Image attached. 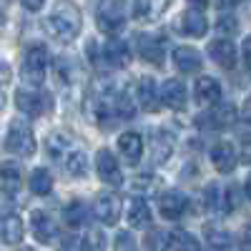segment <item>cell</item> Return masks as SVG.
<instances>
[{
	"mask_svg": "<svg viewBox=\"0 0 251 251\" xmlns=\"http://www.w3.org/2000/svg\"><path fill=\"white\" fill-rule=\"evenodd\" d=\"M46 68H48V50L46 46H30L25 50L23 58V78L30 86H40L46 78Z\"/></svg>",
	"mask_w": 251,
	"mask_h": 251,
	"instance_id": "5b68a950",
	"label": "cell"
},
{
	"mask_svg": "<svg viewBox=\"0 0 251 251\" xmlns=\"http://www.w3.org/2000/svg\"><path fill=\"white\" fill-rule=\"evenodd\" d=\"M138 53L149 63H153V66H161L163 63V43H161V38L151 35V33L138 35Z\"/></svg>",
	"mask_w": 251,
	"mask_h": 251,
	"instance_id": "44dd1931",
	"label": "cell"
},
{
	"mask_svg": "<svg viewBox=\"0 0 251 251\" xmlns=\"http://www.w3.org/2000/svg\"><path fill=\"white\" fill-rule=\"evenodd\" d=\"M241 0H216V5L224 10V8H234V5H239Z\"/></svg>",
	"mask_w": 251,
	"mask_h": 251,
	"instance_id": "bcb514c9",
	"label": "cell"
},
{
	"mask_svg": "<svg viewBox=\"0 0 251 251\" xmlns=\"http://www.w3.org/2000/svg\"><path fill=\"white\" fill-rule=\"evenodd\" d=\"M20 251H35V249H30V246H23V249H20Z\"/></svg>",
	"mask_w": 251,
	"mask_h": 251,
	"instance_id": "f907efd6",
	"label": "cell"
},
{
	"mask_svg": "<svg viewBox=\"0 0 251 251\" xmlns=\"http://www.w3.org/2000/svg\"><path fill=\"white\" fill-rule=\"evenodd\" d=\"M23 234H25V226H23V219L15 216V214H8L0 219V241L5 244H20L23 241Z\"/></svg>",
	"mask_w": 251,
	"mask_h": 251,
	"instance_id": "ffe728a7",
	"label": "cell"
},
{
	"mask_svg": "<svg viewBox=\"0 0 251 251\" xmlns=\"http://www.w3.org/2000/svg\"><path fill=\"white\" fill-rule=\"evenodd\" d=\"M73 73H75V66H73V60L71 58H58L55 60V78L58 83H68L73 80Z\"/></svg>",
	"mask_w": 251,
	"mask_h": 251,
	"instance_id": "d590c367",
	"label": "cell"
},
{
	"mask_svg": "<svg viewBox=\"0 0 251 251\" xmlns=\"http://www.w3.org/2000/svg\"><path fill=\"white\" fill-rule=\"evenodd\" d=\"M244 63H246L249 71H251V35L246 38V43H244Z\"/></svg>",
	"mask_w": 251,
	"mask_h": 251,
	"instance_id": "7bdbcfd3",
	"label": "cell"
},
{
	"mask_svg": "<svg viewBox=\"0 0 251 251\" xmlns=\"http://www.w3.org/2000/svg\"><path fill=\"white\" fill-rule=\"evenodd\" d=\"M241 203V188L239 186H228L221 194V208L224 211H234V208Z\"/></svg>",
	"mask_w": 251,
	"mask_h": 251,
	"instance_id": "8d00e7d4",
	"label": "cell"
},
{
	"mask_svg": "<svg viewBox=\"0 0 251 251\" xmlns=\"http://www.w3.org/2000/svg\"><path fill=\"white\" fill-rule=\"evenodd\" d=\"M128 224L133 226V228H146V226H151V208H149V203H146L143 199H133L131 203H128Z\"/></svg>",
	"mask_w": 251,
	"mask_h": 251,
	"instance_id": "d4e9b609",
	"label": "cell"
},
{
	"mask_svg": "<svg viewBox=\"0 0 251 251\" xmlns=\"http://www.w3.org/2000/svg\"><path fill=\"white\" fill-rule=\"evenodd\" d=\"M88 219V211H86V203L80 201H73L71 206H66V224L68 226H83Z\"/></svg>",
	"mask_w": 251,
	"mask_h": 251,
	"instance_id": "836d02e7",
	"label": "cell"
},
{
	"mask_svg": "<svg viewBox=\"0 0 251 251\" xmlns=\"http://www.w3.org/2000/svg\"><path fill=\"white\" fill-rule=\"evenodd\" d=\"M136 96H138V103H141V108L143 111H149V113H156L161 108V91L156 86V80L153 78H141L138 80V86H136Z\"/></svg>",
	"mask_w": 251,
	"mask_h": 251,
	"instance_id": "9c48e42d",
	"label": "cell"
},
{
	"mask_svg": "<svg viewBox=\"0 0 251 251\" xmlns=\"http://www.w3.org/2000/svg\"><path fill=\"white\" fill-rule=\"evenodd\" d=\"M20 3H23L28 10H33V13H35V10H40V8H43V3H46V0H20Z\"/></svg>",
	"mask_w": 251,
	"mask_h": 251,
	"instance_id": "b9f144b4",
	"label": "cell"
},
{
	"mask_svg": "<svg viewBox=\"0 0 251 251\" xmlns=\"http://www.w3.org/2000/svg\"><path fill=\"white\" fill-rule=\"evenodd\" d=\"M80 249L83 251H106V236L100 228H88L80 239Z\"/></svg>",
	"mask_w": 251,
	"mask_h": 251,
	"instance_id": "d6a6232c",
	"label": "cell"
},
{
	"mask_svg": "<svg viewBox=\"0 0 251 251\" xmlns=\"http://www.w3.org/2000/svg\"><path fill=\"white\" fill-rule=\"evenodd\" d=\"M216 28H219L221 35H234V33L239 30V23H236V18H231V15H221L219 23H216Z\"/></svg>",
	"mask_w": 251,
	"mask_h": 251,
	"instance_id": "f35d334b",
	"label": "cell"
},
{
	"mask_svg": "<svg viewBox=\"0 0 251 251\" xmlns=\"http://www.w3.org/2000/svg\"><path fill=\"white\" fill-rule=\"evenodd\" d=\"M178 25L186 35H191V38H203L206 30H208V20L206 15L199 10V8H191V10H186L181 18H178Z\"/></svg>",
	"mask_w": 251,
	"mask_h": 251,
	"instance_id": "2e32d148",
	"label": "cell"
},
{
	"mask_svg": "<svg viewBox=\"0 0 251 251\" xmlns=\"http://www.w3.org/2000/svg\"><path fill=\"white\" fill-rule=\"evenodd\" d=\"M15 106L28 116H43V113H50L53 98L50 93L38 91V88H20L15 93Z\"/></svg>",
	"mask_w": 251,
	"mask_h": 251,
	"instance_id": "3957f363",
	"label": "cell"
},
{
	"mask_svg": "<svg viewBox=\"0 0 251 251\" xmlns=\"http://www.w3.org/2000/svg\"><path fill=\"white\" fill-rule=\"evenodd\" d=\"M194 98L201 108H214L221 100V83L211 75H201L194 86Z\"/></svg>",
	"mask_w": 251,
	"mask_h": 251,
	"instance_id": "ba28073f",
	"label": "cell"
},
{
	"mask_svg": "<svg viewBox=\"0 0 251 251\" xmlns=\"http://www.w3.org/2000/svg\"><path fill=\"white\" fill-rule=\"evenodd\" d=\"M241 158L246 163H251V136H244L241 138Z\"/></svg>",
	"mask_w": 251,
	"mask_h": 251,
	"instance_id": "60d3db41",
	"label": "cell"
},
{
	"mask_svg": "<svg viewBox=\"0 0 251 251\" xmlns=\"http://www.w3.org/2000/svg\"><path fill=\"white\" fill-rule=\"evenodd\" d=\"M161 103L166 108H171V111L186 108V88H183V83L176 80V78L166 80L161 86Z\"/></svg>",
	"mask_w": 251,
	"mask_h": 251,
	"instance_id": "5bb4252c",
	"label": "cell"
},
{
	"mask_svg": "<svg viewBox=\"0 0 251 251\" xmlns=\"http://www.w3.org/2000/svg\"><path fill=\"white\" fill-rule=\"evenodd\" d=\"M244 194L251 199V174H249V178H246V186H244Z\"/></svg>",
	"mask_w": 251,
	"mask_h": 251,
	"instance_id": "c3c4849f",
	"label": "cell"
},
{
	"mask_svg": "<svg viewBox=\"0 0 251 251\" xmlns=\"http://www.w3.org/2000/svg\"><path fill=\"white\" fill-rule=\"evenodd\" d=\"M46 149H48V153L55 158V161H66L78 146H75V141L71 138V136H66V133H50L48 136V141H46Z\"/></svg>",
	"mask_w": 251,
	"mask_h": 251,
	"instance_id": "d6986e66",
	"label": "cell"
},
{
	"mask_svg": "<svg viewBox=\"0 0 251 251\" xmlns=\"http://www.w3.org/2000/svg\"><path fill=\"white\" fill-rule=\"evenodd\" d=\"M174 66L181 71V73H196L201 71L203 60H201V53L191 46H178L174 50Z\"/></svg>",
	"mask_w": 251,
	"mask_h": 251,
	"instance_id": "e0dca14e",
	"label": "cell"
},
{
	"mask_svg": "<svg viewBox=\"0 0 251 251\" xmlns=\"http://www.w3.org/2000/svg\"><path fill=\"white\" fill-rule=\"evenodd\" d=\"M10 80V68L5 60H0V83H8Z\"/></svg>",
	"mask_w": 251,
	"mask_h": 251,
	"instance_id": "ee69618b",
	"label": "cell"
},
{
	"mask_svg": "<svg viewBox=\"0 0 251 251\" xmlns=\"http://www.w3.org/2000/svg\"><path fill=\"white\" fill-rule=\"evenodd\" d=\"M80 25H83V15H80L78 5L71 3V0H60L53 8V13L46 18V30L55 40H60V43L75 40L80 33Z\"/></svg>",
	"mask_w": 251,
	"mask_h": 251,
	"instance_id": "6da1fadb",
	"label": "cell"
},
{
	"mask_svg": "<svg viewBox=\"0 0 251 251\" xmlns=\"http://www.w3.org/2000/svg\"><path fill=\"white\" fill-rule=\"evenodd\" d=\"M93 214L100 224L116 226L121 219V196L116 191H100L93 201Z\"/></svg>",
	"mask_w": 251,
	"mask_h": 251,
	"instance_id": "8992f818",
	"label": "cell"
},
{
	"mask_svg": "<svg viewBox=\"0 0 251 251\" xmlns=\"http://www.w3.org/2000/svg\"><path fill=\"white\" fill-rule=\"evenodd\" d=\"M236 161H239V156L231 143H216L211 149V163L216 166L219 174H231L236 169Z\"/></svg>",
	"mask_w": 251,
	"mask_h": 251,
	"instance_id": "9a60e30c",
	"label": "cell"
},
{
	"mask_svg": "<svg viewBox=\"0 0 251 251\" xmlns=\"http://www.w3.org/2000/svg\"><path fill=\"white\" fill-rule=\"evenodd\" d=\"M63 169H66L71 176H75V178L86 176V174H88V156L83 153L80 149H75L66 161H63Z\"/></svg>",
	"mask_w": 251,
	"mask_h": 251,
	"instance_id": "83f0119b",
	"label": "cell"
},
{
	"mask_svg": "<svg viewBox=\"0 0 251 251\" xmlns=\"http://www.w3.org/2000/svg\"><path fill=\"white\" fill-rule=\"evenodd\" d=\"M203 121L211 123V128H228V126H234V121H236V108L231 103H226V106H219L214 113H208Z\"/></svg>",
	"mask_w": 251,
	"mask_h": 251,
	"instance_id": "484cf974",
	"label": "cell"
},
{
	"mask_svg": "<svg viewBox=\"0 0 251 251\" xmlns=\"http://www.w3.org/2000/svg\"><path fill=\"white\" fill-rule=\"evenodd\" d=\"M188 3H191L194 8H199V10H201V8H203V5L208 3V0H188Z\"/></svg>",
	"mask_w": 251,
	"mask_h": 251,
	"instance_id": "7dc6e473",
	"label": "cell"
},
{
	"mask_svg": "<svg viewBox=\"0 0 251 251\" xmlns=\"http://www.w3.org/2000/svg\"><path fill=\"white\" fill-rule=\"evenodd\" d=\"M241 118L246 121V123H251V98L244 103V111H241Z\"/></svg>",
	"mask_w": 251,
	"mask_h": 251,
	"instance_id": "f6af8a7d",
	"label": "cell"
},
{
	"mask_svg": "<svg viewBox=\"0 0 251 251\" xmlns=\"http://www.w3.org/2000/svg\"><path fill=\"white\" fill-rule=\"evenodd\" d=\"M96 171H98V178L106 186H121L123 183V171H121L116 156L108 149H98V153H96Z\"/></svg>",
	"mask_w": 251,
	"mask_h": 251,
	"instance_id": "52a82bcc",
	"label": "cell"
},
{
	"mask_svg": "<svg viewBox=\"0 0 251 251\" xmlns=\"http://www.w3.org/2000/svg\"><path fill=\"white\" fill-rule=\"evenodd\" d=\"M171 246L176 251H201V244L194 234L183 231V228H176V231L171 234Z\"/></svg>",
	"mask_w": 251,
	"mask_h": 251,
	"instance_id": "1f68e13d",
	"label": "cell"
},
{
	"mask_svg": "<svg viewBox=\"0 0 251 251\" xmlns=\"http://www.w3.org/2000/svg\"><path fill=\"white\" fill-rule=\"evenodd\" d=\"M30 228H33V236L40 244H50L58 236V224L46 211H33L30 214Z\"/></svg>",
	"mask_w": 251,
	"mask_h": 251,
	"instance_id": "8fae6325",
	"label": "cell"
},
{
	"mask_svg": "<svg viewBox=\"0 0 251 251\" xmlns=\"http://www.w3.org/2000/svg\"><path fill=\"white\" fill-rule=\"evenodd\" d=\"M203 236H206V244L208 246H214L219 251L231 246V236H228V231H226V228H221V226H206L203 228Z\"/></svg>",
	"mask_w": 251,
	"mask_h": 251,
	"instance_id": "f546056e",
	"label": "cell"
},
{
	"mask_svg": "<svg viewBox=\"0 0 251 251\" xmlns=\"http://www.w3.org/2000/svg\"><path fill=\"white\" fill-rule=\"evenodd\" d=\"M208 58H211L216 66L231 71V68L236 66V48H234V43H231L228 38H226V40L219 38V40H214V43L208 46Z\"/></svg>",
	"mask_w": 251,
	"mask_h": 251,
	"instance_id": "4fadbf2b",
	"label": "cell"
},
{
	"mask_svg": "<svg viewBox=\"0 0 251 251\" xmlns=\"http://www.w3.org/2000/svg\"><path fill=\"white\" fill-rule=\"evenodd\" d=\"M20 181H23V169H20V163H15V161L0 163V186H3V191L15 194L20 188Z\"/></svg>",
	"mask_w": 251,
	"mask_h": 251,
	"instance_id": "603a6c76",
	"label": "cell"
},
{
	"mask_svg": "<svg viewBox=\"0 0 251 251\" xmlns=\"http://www.w3.org/2000/svg\"><path fill=\"white\" fill-rule=\"evenodd\" d=\"M96 23L103 33L116 35L126 25V3L123 0H103L96 10Z\"/></svg>",
	"mask_w": 251,
	"mask_h": 251,
	"instance_id": "7a4b0ae2",
	"label": "cell"
},
{
	"mask_svg": "<svg viewBox=\"0 0 251 251\" xmlns=\"http://www.w3.org/2000/svg\"><path fill=\"white\" fill-rule=\"evenodd\" d=\"M169 5L171 0H133V15L138 20H156Z\"/></svg>",
	"mask_w": 251,
	"mask_h": 251,
	"instance_id": "cb8c5ba5",
	"label": "cell"
},
{
	"mask_svg": "<svg viewBox=\"0 0 251 251\" xmlns=\"http://www.w3.org/2000/svg\"><path fill=\"white\" fill-rule=\"evenodd\" d=\"M116 251H136V239H133L131 234L121 231V234L116 236Z\"/></svg>",
	"mask_w": 251,
	"mask_h": 251,
	"instance_id": "ab89813d",
	"label": "cell"
},
{
	"mask_svg": "<svg viewBox=\"0 0 251 251\" xmlns=\"http://www.w3.org/2000/svg\"><path fill=\"white\" fill-rule=\"evenodd\" d=\"M219 194H221L219 183H208V186H206V194H203V203H206V208H208V211H216V208L221 206V203H219Z\"/></svg>",
	"mask_w": 251,
	"mask_h": 251,
	"instance_id": "74e56055",
	"label": "cell"
},
{
	"mask_svg": "<svg viewBox=\"0 0 251 251\" xmlns=\"http://www.w3.org/2000/svg\"><path fill=\"white\" fill-rule=\"evenodd\" d=\"M118 151L123 156V161L128 166H136L143 156V138L136 131H126L118 136Z\"/></svg>",
	"mask_w": 251,
	"mask_h": 251,
	"instance_id": "30bf717a",
	"label": "cell"
},
{
	"mask_svg": "<svg viewBox=\"0 0 251 251\" xmlns=\"http://www.w3.org/2000/svg\"><path fill=\"white\" fill-rule=\"evenodd\" d=\"M103 60H106L111 68H126L131 63V50L123 40H108V43L103 46Z\"/></svg>",
	"mask_w": 251,
	"mask_h": 251,
	"instance_id": "ac0fdd59",
	"label": "cell"
},
{
	"mask_svg": "<svg viewBox=\"0 0 251 251\" xmlns=\"http://www.w3.org/2000/svg\"><path fill=\"white\" fill-rule=\"evenodd\" d=\"M133 191H138V194H146V196H153V194H158L161 191V178L158 176H153V174H141V176H136L133 178Z\"/></svg>",
	"mask_w": 251,
	"mask_h": 251,
	"instance_id": "4dcf8cb0",
	"label": "cell"
},
{
	"mask_svg": "<svg viewBox=\"0 0 251 251\" xmlns=\"http://www.w3.org/2000/svg\"><path fill=\"white\" fill-rule=\"evenodd\" d=\"M186 206H188V199L181 194V191H166L161 194L158 199V208H161V216L169 219V221H176L186 214Z\"/></svg>",
	"mask_w": 251,
	"mask_h": 251,
	"instance_id": "7c38bea8",
	"label": "cell"
},
{
	"mask_svg": "<svg viewBox=\"0 0 251 251\" xmlns=\"http://www.w3.org/2000/svg\"><path fill=\"white\" fill-rule=\"evenodd\" d=\"M5 149L15 156H33L35 153V136L33 131L28 128L25 123L20 121H13L10 128H8V136H5Z\"/></svg>",
	"mask_w": 251,
	"mask_h": 251,
	"instance_id": "277c9868",
	"label": "cell"
},
{
	"mask_svg": "<svg viewBox=\"0 0 251 251\" xmlns=\"http://www.w3.org/2000/svg\"><path fill=\"white\" fill-rule=\"evenodd\" d=\"M169 246H171V236H166L158 228H153V231L146 236V249L149 251H169Z\"/></svg>",
	"mask_w": 251,
	"mask_h": 251,
	"instance_id": "e575fe53",
	"label": "cell"
},
{
	"mask_svg": "<svg viewBox=\"0 0 251 251\" xmlns=\"http://www.w3.org/2000/svg\"><path fill=\"white\" fill-rule=\"evenodd\" d=\"M5 108V93H3V88H0V111Z\"/></svg>",
	"mask_w": 251,
	"mask_h": 251,
	"instance_id": "681fc988",
	"label": "cell"
},
{
	"mask_svg": "<svg viewBox=\"0 0 251 251\" xmlns=\"http://www.w3.org/2000/svg\"><path fill=\"white\" fill-rule=\"evenodd\" d=\"M111 108H113V113H116L118 118H133V113H136L131 96L123 93V91H118V93L111 96Z\"/></svg>",
	"mask_w": 251,
	"mask_h": 251,
	"instance_id": "f1b7e54d",
	"label": "cell"
},
{
	"mask_svg": "<svg viewBox=\"0 0 251 251\" xmlns=\"http://www.w3.org/2000/svg\"><path fill=\"white\" fill-rule=\"evenodd\" d=\"M28 186H30V191L38 194V196L50 194V188H53V176H50V171L35 169V171L30 174V178H28Z\"/></svg>",
	"mask_w": 251,
	"mask_h": 251,
	"instance_id": "4316f807",
	"label": "cell"
},
{
	"mask_svg": "<svg viewBox=\"0 0 251 251\" xmlns=\"http://www.w3.org/2000/svg\"><path fill=\"white\" fill-rule=\"evenodd\" d=\"M0 23H3V15H0Z\"/></svg>",
	"mask_w": 251,
	"mask_h": 251,
	"instance_id": "816d5d0a",
	"label": "cell"
},
{
	"mask_svg": "<svg viewBox=\"0 0 251 251\" xmlns=\"http://www.w3.org/2000/svg\"><path fill=\"white\" fill-rule=\"evenodd\" d=\"M174 153V136L166 131H156L151 138V158L153 163H166Z\"/></svg>",
	"mask_w": 251,
	"mask_h": 251,
	"instance_id": "7402d4cb",
	"label": "cell"
}]
</instances>
